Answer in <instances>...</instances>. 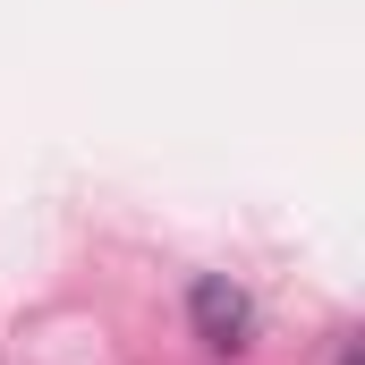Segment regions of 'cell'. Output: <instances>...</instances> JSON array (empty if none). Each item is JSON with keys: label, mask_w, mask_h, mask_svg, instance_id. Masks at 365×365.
I'll return each mask as SVG.
<instances>
[{"label": "cell", "mask_w": 365, "mask_h": 365, "mask_svg": "<svg viewBox=\"0 0 365 365\" xmlns=\"http://www.w3.org/2000/svg\"><path fill=\"white\" fill-rule=\"evenodd\" d=\"M187 314H195V340L221 349V357H238V349L255 340V306H247V289L221 280V272H204L195 289H187Z\"/></svg>", "instance_id": "1"}]
</instances>
